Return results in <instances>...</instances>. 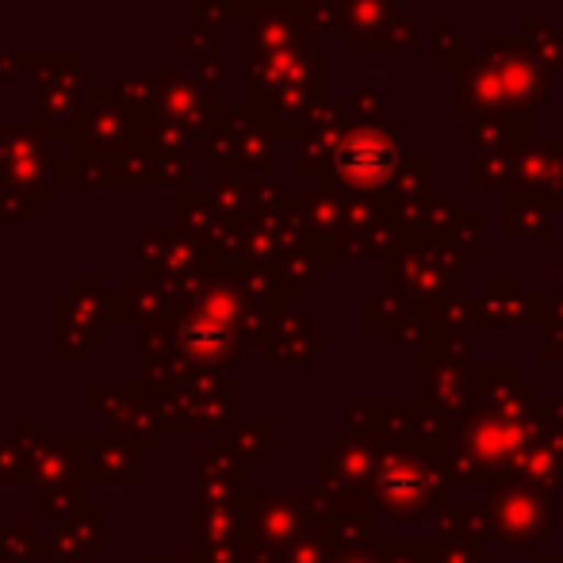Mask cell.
Masks as SVG:
<instances>
[{"label":"cell","instance_id":"cell-2","mask_svg":"<svg viewBox=\"0 0 563 563\" xmlns=\"http://www.w3.org/2000/svg\"><path fill=\"white\" fill-rule=\"evenodd\" d=\"M62 131L77 150H89L100 157H119L142 139V115L123 100L119 89H92L85 112L69 126H51Z\"/></svg>","mask_w":563,"mask_h":563},{"label":"cell","instance_id":"cell-1","mask_svg":"<svg viewBox=\"0 0 563 563\" xmlns=\"http://www.w3.org/2000/svg\"><path fill=\"white\" fill-rule=\"evenodd\" d=\"M54 142L51 126L38 119H4L0 123V196L12 188L31 192L46 200L54 185Z\"/></svg>","mask_w":563,"mask_h":563},{"label":"cell","instance_id":"cell-3","mask_svg":"<svg viewBox=\"0 0 563 563\" xmlns=\"http://www.w3.org/2000/svg\"><path fill=\"white\" fill-rule=\"evenodd\" d=\"M27 66H35V119L46 126H69L92 97L89 77H85V58L81 54L27 58Z\"/></svg>","mask_w":563,"mask_h":563}]
</instances>
